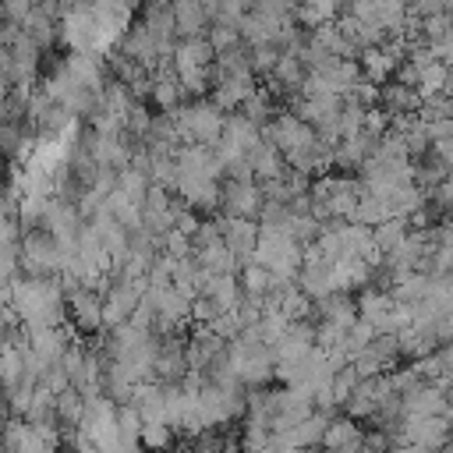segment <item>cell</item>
<instances>
[{
  "label": "cell",
  "instance_id": "obj_1",
  "mask_svg": "<svg viewBox=\"0 0 453 453\" xmlns=\"http://www.w3.org/2000/svg\"><path fill=\"white\" fill-rule=\"evenodd\" d=\"M7 304L18 311L25 329H35V326L64 322L67 297H64V283H57L53 273H28L21 280H11Z\"/></svg>",
  "mask_w": 453,
  "mask_h": 453
},
{
  "label": "cell",
  "instance_id": "obj_2",
  "mask_svg": "<svg viewBox=\"0 0 453 453\" xmlns=\"http://www.w3.org/2000/svg\"><path fill=\"white\" fill-rule=\"evenodd\" d=\"M255 262H262L273 276H297L301 269V258H304V244L287 234V230H276V226H258V241H255Z\"/></svg>",
  "mask_w": 453,
  "mask_h": 453
},
{
  "label": "cell",
  "instance_id": "obj_3",
  "mask_svg": "<svg viewBox=\"0 0 453 453\" xmlns=\"http://www.w3.org/2000/svg\"><path fill=\"white\" fill-rule=\"evenodd\" d=\"M67 251L71 248L57 234H50L46 226H32L18 244V262L28 273H60L67 262Z\"/></svg>",
  "mask_w": 453,
  "mask_h": 453
},
{
  "label": "cell",
  "instance_id": "obj_4",
  "mask_svg": "<svg viewBox=\"0 0 453 453\" xmlns=\"http://www.w3.org/2000/svg\"><path fill=\"white\" fill-rule=\"evenodd\" d=\"M170 117L180 131V142L212 145L219 138V127H223V110L212 99H195L188 106H177V110H170Z\"/></svg>",
  "mask_w": 453,
  "mask_h": 453
},
{
  "label": "cell",
  "instance_id": "obj_5",
  "mask_svg": "<svg viewBox=\"0 0 453 453\" xmlns=\"http://www.w3.org/2000/svg\"><path fill=\"white\" fill-rule=\"evenodd\" d=\"M265 202V191L255 177L248 180H237V177H226V184H219V212L223 216H251L258 219V209Z\"/></svg>",
  "mask_w": 453,
  "mask_h": 453
},
{
  "label": "cell",
  "instance_id": "obj_6",
  "mask_svg": "<svg viewBox=\"0 0 453 453\" xmlns=\"http://www.w3.org/2000/svg\"><path fill=\"white\" fill-rule=\"evenodd\" d=\"M149 297L156 304V333H170L180 329L191 319V297L184 290H177L173 283L163 287H149Z\"/></svg>",
  "mask_w": 453,
  "mask_h": 453
},
{
  "label": "cell",
  "instance_id": "obj_7",
  "mask_svg": "<svg viewBox=\"0 0 453 453\" xmlns=\"http://www.w3.org/2000/svg\"><path fill=\"white\" fill-rule=\"evenodd\" d=\"M262 138L273 142V145L287 156V152L301 149L304 142H311V138H315V127L304 124L297 113H276V117H269V120L262 124Z\"/></svg>",
  "mask_w": 453,
  "mask_h": 453
},
{
  "label": "cell",
  "instance_id": "obj_8",
  "mask_svg": "<svg viewBox=\"0 0 453 453\" xmlns=\"http://www.w3.org/2000/svg\"><path fill=\"white\" fill-rule=\"evenodd\" d=\"M248 92H255L251 67H237V71H216L212 67V103L219 110H237Z\"/></svg>",
  "mask_w": 453,
  "mask_h": 453
},
{
  "label": "cell",
  "instance_id": "obj_9",
  "mask_svg": "<svg viewBox=\"0 0 453 453\" xmlns=\"http://www.w3.org/2000/svg\"><path fill=\"white\" fill-rule=\"evenodd\" d=\"M67 311L78 333H99L103 329V290L96 287L67 290Z\"/></svg>",
  "mask_w": 453,
  "mask_h": 453
},
{
  "label": "cell",
  "instance_id": "obj_10",
  "mask_svg": "<svg viewBox=\"0 0 453 453\" xmlns=\"http://www.w3.org/2000/svg\"><path fill=\"white\" fill-rule=\"evenodd\" d=\"M216 223H219V237H223V244H226L241 262H248V258L255 255L258 219H251V216H219Z\"/></svg>",
  "mask_w": 453,
  "mask_h": 453
},
{
  "label": "cell",
  "instance_id": "obj_11",
  "mask_svg": "<svg viewBox=\"0 0 453 453\" xmlns=\"http://www.w3.org/2000/svg\"><path fill=\"white\" fill-rule=\"evenodd\" d=\"M120 53H127V57L138 60V64H145L149 71H152L156 60L163 57V53H159V42H156V35H152V28H149L145 21H131V25L124 28V35H120Z\"/></svg>",
  "mask_w": 453,
  "mask_h": 453
},
{
  "label": "cell",
  "instance_id": "obj_12",
  "mask_svg": "<svg viewBox=\"0 0 453 453\" xmlns=\"http://www.w3.org/2000/svg\"><path fill=\"white\" fill-rule=\"evenodd\" d=\"M212 60H216V50L205 35H184L180 42H173V71L177 74L212 67Z\"/></svg>",
  "mask_w": 453,
  "mask_h": 453
},
{
  "label": "cell",
  "instance_id": "obj_13",
  "mask_svg": "<svg viewBox=\"0 0 453 453\" xmlns=\"http://www.w3.org/2000/svg\"><path fill=\"white\" fill-rule=\"evenodd\" d=\"M39 53H42V46L32 42L25 32L14 35V42H11V81L14 85H32L35 67H39Z\"/></svg>",
  "mask_w": 453,
  "mask_h": 453
},
{
  "label": "cell",
  "instance_id": "obj_14",
  "mask_svg": "<svg viewBox=\"0 0 453 453\" xmlns=\"http://www.w3.org/2000/svg\"><path fill=\"white\" fill-rule=\"evenodd\" d=\"M25 329V326H21ZM28 336V347L42 357V361H60V354L71 347V333L64 329V322L57 326H35V329H25Z\"/></svg>",
  "mask_w": 453,
  "mask_h": 453
},
{
  "label": "cell",
  "instance_id": "obj_15",
  "mask_svg": "<svg viewBox=\"0 0 453 453\" xmlns=\"http://www.w3.org/2000/svg\"><path fill=\"white\" fill-rule=\"evenodd\" d=\"M244 159H248V166H251V177L262 184V180H273V177H280L287 166H283V152L273 145V142H265V138H258L248 152H244Z\"/></svg>",
  "mask_w": 453,
  "mask_h": 453
},
{
  "label": "cell",
  "instance_id": "obj_16",
  "mask_svg": "<svg viewBox=\"0 0 453 453\" xmlns=\"http://www.w3.org/2000/svg\"><path fill=\"white\" fill-rule=\"evenodd\" d=\"M403 414H442L446 411V386L439 382H418L411 393L400 396Z\"/></svg>",
  "mask_w": 453,
  "mask_h": 453
},
{
  "label": "cell",
  "instance_id": "obj_17",
  "mask_svg": "<svg viewBox=\"0 0 453 453\" xmlns=\"http://www.w3.org/2000/svg\"><path fill=\"white\" fill-rule=\"evenodd\" d=\"M0 442H4L7 449H18V453H42V449H50L46 439H42V432H39L28 418H21V414H14V421H7Z\"/></svg>",
  "mask_w": 453,
  "mask_h": 453
},
{
  "label": "cell",
  "instance_id": "obj_18",
  "mask_svg": "<svg viewBox=\"0 0 453 453\" xmlns=\"http://www.w3.org/2000/svg\"><path fill=\"white\" fill-rule=\"evenodd\" d=\"M375 106H382L389 117H407V113H418L421 96H418L414 85L393 81V85H382V88H379V103H375Z\"/></svg>",
  "mask_w": 453,
  "mask_h": 453
},
{
  "label": "cell",
  "instance_id": "obj_19",
  "mask_svg": "<svg viewBox=\"0 0 453 453\" xmlns=\"http://www.w3.org/2000/svg\"><path fill=\"white\" fill-rule=\"evenodd\" d=\"M389 308H393V294H389V290H382V287H368V290L357 297V319L372 322V326H375V333H386Z\"/></svg>",
  "mask_w": 453,
  "mask_h": 453
},
{
  "label": "cell",
  "instance_id": "obj_20",
  "mask_svg": "<svg viewBox=\"0 0 453 453\" xmlns=\"http://www.w3.org/2000/svg\"><path fill=\"white\" fill-rule=\"evenodd\" d=\"M315 308H319V315L326 319V322H336V326H350L354 319H357V301L347 294V290H329V294H322L319 301H311Z\"/></svg>",
  "mask_w": 453,
  "mask_h": 453
},
{
  "label": "cell",
  "instance_id": "obj_21",
  "mask_svg": "<svg viewBox=\"0 0 453 453\" xmlns=\"http://www.w3.org/2000/svg\"><path fill=\"white\" fill-rule=\"evenodd\" d=\"M361 428H357V421L350 418V414H343V418H329L326 421V432H322V442L319 446H326V449H361Z\"/></svg>",
  "mask_w": 453,
  "mask_h": 453
},
{
  "label": "cell",
  "instance_id": "obj_22",
  "mask_svg": "<svg viewBox=\"0 0 453 453\" xmlns=\"http://www.w3.org/2000/svg\"><path fill=\"white\" fill-rule=\"evenodd\" d=\"M173 21H177V35H205L212 18L202 0H173Z\"/></svg>",
  "mask_w": 453,
  "mask_h": 453
},
{
  "label": "cell",
  "instance_id": "obj_23",
  "mask_svg": "<svg viewBox=\"0 0 453 453\" xmlns=\"http://www.w3.org/2000/svg\"><path fill=\"white\" fill-rule=\"evenodd\" d=\"M304 71H308L304 60H301L294 50H283L280 60H276V67L269 71V78H273L276 88H283V92H297L301 81H304Z\"/></svg>",
  "mask_w": 453,
  "mask_h": 453
},
{
  "label": "cell",
  "instance_id": "obj_24",
  "mask_svg": "<svg viewBox=\"0 0 453 453\" xmlns=\"http://www.w3.org/2000/svg\"><path fill=\"white\" fill-rule=\"evenodd\" d=\"M21 32H25L32 42H39L42 50H46L50 42H57V35H60V32H57V18H53V14H46L39 4L21 18Z\"/></svg>",
  "mask_w": 453,
  "mask_h": 453
},
{
  "label": "cell",
  "instance_id": "obj_25",
  "mask_svg": "<svg viewBox=\"0 0 453 453\" xmlns=\"http://www.w3.org/2000/svg\"><path fill=\"white\" fill-rule=\"evenodd\" d=\"M407 230H411V219H407V216H386L382 223L372 226V241H375V248H379L382 255H389L393 248L403 244Z\"/></svg>",
  "mask_w": 453,
  "mask_h": 453
},
{
  "label": "cell",
  "instance_id": "obj_26",
  "mask_svg": "<svg viewBox=\"0 0 453 453\" xmlns=\"http://www.w3.org/2000/svg\"><path fill=\"white\" fill-rule=\"evenodd\" d=\"M195 255V262L205 269V273H237L241 269V258L223 244V241H216V244H209V248H202V251H191Z\"/></svg>",
  "mask_w": 453,
  "mask_h": 453
},
{
  "label": "cell",
  "instance_id": "obj_27",
  "mask_svg": "<svg viewBox=\"0 0 453 453\" xmlns=\"http://www.w3.org/2000/svg\"><path fill=\"white\" fill-rule=\"evenodd\" d=\"M117 446L120 449L142 446V414L131 403H117Z\"/></svg>",
  "mask_w": 453,
  "mask_h": 453
},
{
  "label": "cell",
  "instance_id": "obj_28",
  "mask_svg": "<svg viewBox=\"0 0 453 453\" xmlns=\"http://www.w3.org/2000/svg\"><path fill=\"white\" fill-rule=\"evenodd\" d=\"M81 414H85V396H81L74 386L60 389V393H57V421H60L64 428H78Z\"/></svg>",
  "mask_w": 453,
  "mask_h": 453
},
{
  "label": "cell",
  "instance_id": "obj_29",
  "mask_svg": "<svg viewBox=\"0 0 453 453\" xmlns=\"http://www.w3.org/2000/svg\"><path fill=\"white\" fill-rule=\"evenodd\" d=\"M149 173L145 170H138V166H124V170H117V191L124 195V198H131V202H145V191H149Z\"/></svg>",
  "mask_w": 453,
  "mask_h": 453
},
{
  "label": "cell",
  "instance_id": "obj_30",
  "mask_svg": "<svg viewBox=\"0 0 453 453\" xmlns=\"http://www.w3.org/2000/svg\"><path fill=\"white\" fill-rule=\"evenodd\" d=\"M446 71H449V64H442L439 57L435 60H428L425 67H418V96L425 99V96H435V92H442V81H446Z\"/></svg>",
  "mask_w": 453,
  "mask_h": 453
},
{
  "label": "cell",
  "instance_id": "obj_31",
  "mask_svg": "<svg viewBox=\"0 0 453 453\" xmlns=\"http://www.w3.org/2000/svg\"><path fill=\"white\" fill-rule=\"evenodd\" d=\"M25 379V365H21V350L11 343V347H4L0 350V386L4 389H11V386H18ZM28 382V379H25Z\"/></svg>",
  "mask_w": 453,
  "mask_h": 453
},
{
  "label": "cell",
  "instance_id": "obj_32",
  "mask_svg": "<svg viewBox=\"0 0 453 453\" xmlns=\"http://www.w3.org/2000/svg\"><path fill=\"white\" fill-rule=\"evenodd\" d=\"M241 113L262 127V124H265V120H269L276 110H273V99H269V92L255 88V92H248V96H244V103H241Z\"/></svg>",
  "mask_w": 453,
  "mask_h": 453
},
{
  "label": "cell",
  "instance_id": "obj_33",
  "mask_svg": "<svg viewBox=\"0 0 453 453\" xmlns=\"http://www.w3.org/2000/svg\"><path fill=\"white\" fill-rule=\"evenodd\" d=\"M357 379H361V372H357L350 361H347V365H340V368L333 372V382H329V389H333V396H336V407H343V400L354 393Z\"/></svg>",
  "mask_w": 453,
  "mask_h": 453
},
{
  "label": "cell",
  "instance_id": "obj_34",
  "mask_svg": "<svg viewBox=\"0 0 453 453\" xmlns=\"http://www.w3.org/2000/svg\"><path fill=\"white\" fill-rule=\"evenodd\" d=\"M418 117L428 124V120H439V117H453V96L446 92H435V96H425L421 106H418Z\"/></svg>",
  "mask_w": 453,
  "mask_h": 453
},
{
  "label": "cell",
  "instance_id": "obj_35",
  "mask_svg": "<svg viewBox=\"0 0 453 453\" xmlns=\"http://www.w3.org/2000/svg\"><path fill=\"white\" fill-rule=\"evenodd\" d=\"M159 251H166V255H173V258L191 255V234H184V230L170 226V230L159 237Z\"/></svg>",
  "mask_w": 453,
  "mask_h": 453
},
{
  "label": "cell",
  "instance_id": "obj_36",
  "mask_svg": "<svg viewBox=\"0 0 453 453\" xmlns=\"http://www.w3.org/2000/svg\"><path fill=\"white\" fill-rule=\"evenodd\" d=\"M173 442V428L166 421H145L142 425V446H170Z\"/></svg>",
  "mask_w": 453,
  "mask_h": 453
},
{
  "label": "cell",
  "instance_id": "obj_37",
  "mask_svg": "<svg viewBox=\"0 0 453 453\" xmlns=\"http://www.w3.org/2000/svg\"><path fill=\"white\" fill-rule=\"evenodd\" d=\"M216 241H223V237H219V223H216V219H198L195 234H191V251H202V248H209V244H216Z\"/></svg>",
  "mask_w": 453,
  "mask_h": 453
},
{
  "label": "cell",
  "instance_id": "obj_38",
  "mask_svg": "<svg viewBox=\"0 0 453 453\" xmlns=\"http://www.w3.org/2000/svg\"><path fill=\"white\" fill-rule=\"evenodd\" d=\"M35 4H39V0H0V11H4V18H11V21L21 25V18H25Z\"/></svg>",
  "mask_w": 453,
  "mask_h": 453
},
{
  "label": "cell",
  "instance_id": "obj_39",
  "mask_svg": "<svg viewBox=\"0 0 453 453\" xmlns=\"http://www.w3.org/2000/svg\"><path fill=\"white\" fill-rule=\"evenodd\" d=\"M304 4L315 11L319 21H333L340 14V0H304Z\"/></svg>",
  "mask_w": 453,
  "mask_h": 453
},
{
  "label": "cell",
  "instance_id": "obj_40",
  "mask_svg": "<svg viewBox=\"0 0 453 453\" xmlns=\"http://www.w3.org/2000/svg\"><path fill=\"white\" fill-rule=\"evenodd\" d=\"M432 152L446 163V166H453V134L449 138H439V142H432Z\"/></svg>",
  "mask_w": 453,
  "mask_h": 453
},
{
  "label": "cell",
  "instance_id": "obj_41",
  "mask_svg": "<svg viewBox=\"0 0 453 453\" xmlns=\"http://www.w3.org/2000/svg\"><path fill=\"white\" fill-rule=\"evenodd\" d=\"M442 92H446V96H453V64H449V71H446V81H442Z\"/></svg>",
  "mask_w": 453,
  "mask_h": 453
},
{
  "label": "cell",
  "instance_id": "obj_42",
  "mask_svg": "<svg viewBox=\"0 0 453 453\" xmlns=\"http://www.w3.org/2000/svg\"><path fill=\"white\" fill-rule=\"evenodd\" d=\"M442 11H446V14L453 18V0H442Z\"/></svg>",
  "mask_w": 453,
  "mask_h": 453
},
{
  "label": "cell",
  "instance_id": "obj_43",
  "mask_svg": "<svg viewBox=\"0 0 453 453\" xmlns=\"http://www.w3.org/2000/svg\"><path fill=\"white\" fill-rule=\"evenodd\" d=\"M446 212H449V216H446V223H449V226H453V209H446Z\"/></svg>",
  "mask_w": 453,
  "mask_h": 453
}]
</instances>
